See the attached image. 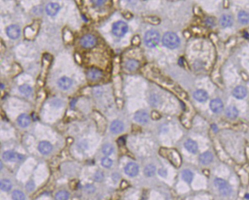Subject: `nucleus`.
I'll return each instance as SVG.
<instances>
[{"label": "nucleus", "mask_w": 249, "mask_h": 200, "mask_svg": "<svg viewBox=\"0 0 249 200\" xmlns=\"http://www.w3.org/2000/svg\"><path fill=\"white\" fill-rule=\"evenodd\" d=\"M225 114L229 118L235 119L238 115V110L234 106H229L225 110Z\"/></svg>", "instance_id": "23"}, {"label": "nucleus", "mask_w": 249, "mask_h": 200, "mask_svg": "<svg viewBox=\"0 0 249 200\" xmlns=\"http://www.w3.org/2000/svg\"><path fill=\"white\" fill-rule=\"evenodd\" d=\"M96 43V38L93 35L87 34L80 39V44L85 48H91Z\"/></svg>", "instance_id": "6"}, {"label": "nucleus", "mask_w": 249, "mask_h": 200, "mask_svg": "<svg viewBox=\"0 0 249 200\" xmlns=\"http://www.w3.org/2000/svg\"><path fill=\"white\" fill-rule=\"evenodd\" d=\"M19 90L21 94L26 96H28L32 92V88L30 86L27 84H24L19 87Z\"/></svg>", "instance_id": "29"}, {"label": "nucleus", "mask_w": 249, "mask_h": 200, "mask_svg": "<svg viewBox=\"0 0 249 200\" xmlns=\"http://www.w3.org/2000/svg\"><path fill=\"white\" fill-rule=\"evenodd\" d=\"M139 62L134 60H130L126 63V67L129 71H134L139 67Z\"/></svg>", "instance_id": "27"}, {"label": "nucleus", "mask_w": 249, "mask_h": 200, "mask_svg": "<svg viewBox=\"0 0 249 200\" xmlns=\"http://www.w3.org/2000/svg\"><path fill=\"white\" fill-rule=\"evenodd\" d=\"M128 30V26L126 23L122 21L116 22L112 26V33L117 37L124 36Z\"/></svg>", "instance_id": "5"}, {"label": "nucleus", "mask_w": 249, "mask_h": 200, "mask_svg": "<svg viewBox=\"0 0 249 200\" xmlns=\"http://www.w3.org/2000/svg\"><path fill=\"white\" fill-rule=\"evenodd\" d=\"M194 98L199 102H205L208 98V94L207 92L203 90H198L194 92Z\"/></svg>", "instance_id": "19"}, {"label": "nucleus", "mask_w": 249, "mask_h": 200, "mask_svg": "<svg viewBox=\"0 0 249 200\" xmlns=\"http://www.w3.org/2000/svg\"><path fill=\"white\" fill-rule=\"evenodd\" d=\"M12 183L9 180L3 179L0 182V187L4 191H8L12 189Z\"/></svg>", "instance_id": "26"}, {"label": "nucleus", "mask_w": 249, "mask_h": 200, "mask_svg": "<svg viewBox=\"0 0 249 200\" xmlns=\"http://www.w3.org/2000/svg\"><path fill=\"white\" fill-rule=\"evenodd\" d=\"M85 191L87 193H92L95 191V187L91 185H87L85 187Z\"/></svg>", "instance_id": "35"}, {"label": "nucleus", "mask_w": 249, "mask_h": 200, "mask_svg": "<svg viewBox=\"0 0 249 200\" xmlns=\"http://www.w3.org/2000/svg\"><path fill=\"white\" fill-rule=\"evenodd\" d=\"M124 129V123L120 120H115L113 122L110 126V130L111 132L114 134H119Z\"/></svg>", "instance_id": "16"}, {"label": "nucleus", "mask_w": 249, "mask_h": 200, "mask_svg": "<svg viewBox=\"0 0 249 200\" xmlns=\"http://www.w3.org/2000/svg\"><path fill=\"white\" fill-rule=\"evenodd\" d=\"M160 41L159 33L155 30L148 31L144 36L145 45L149 48H153L158 45Z\"/></svg>", "instance_id": "3"}, {"label": "nucleus", "mask_w": 249, "mask_h": 200, "mask_svg": "<svg viewBox=\"0 0 249 200\" xmlns=\"http://www.w3.org/2000/svg\"><path fill=\"white\" fill-rule=\"evenodd\" d=\"M160 154L162 156L166 158L175 167H177L180 165L181 163L180 157L175 150L161 149Z\"/></svg>", "instance_id": "1"}, {"label": "nucleus", "mask_w": 249, "mask_h": 200, "mask_svg": "<svg viewBox=\"0 0 249 200\" xmlns=\"http://www.w3.org/2000/svg\"><path fill=\"white\" fill-rule=\"evenodd\" d=\"M213 155L211 152L209 151H207L205 153H203L202 154H201L199 157V159L200 162L205 165H207L210 164L212 160H213Z\"/></svg>", "instance_id": "18"}, {"label": "nucleus", "mask_w": 249, "mask_h": 200, "mask_svg": "<svg viewBox=\"0 0 249 200\" xmlns=\"http://www.w3.org/2000/svg\"><path fill=\"white\" fill-rule=\"evenodd\" d=\"M31 122L30 118L26 114H22L17 118V123L21 127H26L29 126Z\"/></svg>", "instance_id": "21"}, {"label": "nucleus", "mask_w": 249, "mask_h": 200, "mask_svg": "<svg viewBox=\"0 0 249 200\" xmlns=\"http://www.w3.org/2000/svg\"><path fill=\"white\" fill-rule=\"evenodd\" d=\"M156 172V167L152 164H149L147 165L144 170V174L148 177L152 176L155 175Z\"/></svg>", "instance_id": "28"}, {"label": "nucleus", "mask_w": 249, "mask_h": 200, "mask_svg": "<svg viewBox=\"0 0 249 200\" xmlns=\"http://www.w3.org/2000/svg\"><path fill=\"white\" fill-rule=\"evenodd\" d=\"M69 197V193L66 191H60L55 195V200H67Z\"/></svg>", "instance_id": "30"}, {"label": "nucleus", "mask_w": 249, "mask_h": 200, "mask_svg": "<svg viewBox=\"0 0 249 200\" xmlns=\"http://www.w3.org/2000/svg\"><path fill=\"white\" fill-rule=\"evenodd\" d=\"M3 158L6 161L16 162L23 159V155L12 151H7L3 154Z\"/></svg>", "instance_id": "7"}, {"label": "nucleus", "mask_w": 249, "mask_h": 200, "mask_svg": "<svg viewBox=\"0 0 249 200\" xmlns=\"http://www.w3.org/2000/svg\"><path fill=\"white\" fill-rule=\"evenodd\" d=\"M104 175L102 172L98 171L95 175V179L98 182H100L103 179Z\"/></svg>", "instance_id": "34"}, {"label": "nucleus", "mask_w": 249, "mask_h": 200, "mask_svg": "<svg viewBox=\"0 0 249 200\" xmlns=\"http://www.w3.org/2000/svg\"><path fill=\"white\" fill-rule=\"evenodd\" d=\"M72 80L69 78L63 76L58 81V87L63 90H66L72 86Z\"/></svg>", "instance_id": "11"}, {"label": "nucleus", "mask_w": 249, "mask_h": 200, "mask_svg": "<svg viewBox=\"0 0 249 200\" xmlns=\"http://www.w3.org/2000/svg\"><path fill=\"white\" fill-rule=\"evenodd\" d=\"M13 200H25L26 197L24 194L19 190H15L12 193Z\"/></svg>", "instance_id": "31"}, {"label": "nucleus", "mask_w": 249, "mask_h": 200, "mask_svg": "<svg viewBox=\"0 0 249 200\" xmlns=\"http://www.w3.org/2000/svg\"><path fill=\"white\" fill-rule=\"evenodd\" d=\"M112 161L108 158V157H104L102 160V165L104 168H110L112 166Z\"/></svg>", "instance_id": "33"}, {"label": "nucleus", "mask_w": 249, "mask_h": 200, "mask_svg": "<svg viewBox=\"0 0 249 200\" xmlns=\"http://www.w3.org/2000/svg\"><path fill=\"white\" fill-rule=\"evenodd\" d=\"M20 28L17 25H11L7 29V34L8 36L12 39H17L20 37Z\"/></svg>", "instance_id": "9"}, {"label": "nucleus", "mask_w": 249, "mask_h": 200, "mask_svg": "<svg viewBox=\"0 0 249 200\" xmlns=\"http://www.w3.org/2000/svg\"><path fill=\"white\" fill-rule=\"evenodd\" d=\"M182 179L187 183H190L193 179V173L188 169L184 170L182 172Z\"/></svg>", "instance_id": "25"}, {"label": "nucleus", "mask_w": 249, "mask_h": 200, "mask_svg": "<svg viewBox=\"0 0 249 200\" xmlns=\"http://www.w3.org/2000/svg\"><path fill=\"white\" fill-rule=\"evenodd\" d=\"M59 10V5L57 3H49L46 7V12L49 16H55Z\"/></svg>", "instance_id": "17"}, {"label": "nucleus", "mask_w": 249, "mask_h": 200, "mask_svg": "<svg viewBox=\"0 0 249 200\" xmlns=\"http://www.w3.org/2000/svg\"><path fill=\"white\" fill-rule=\"evenodd\" d=\"M93 3L97 5H101L105 3L106 1H92Z\"/></svg>", "instance_id": "38"}, {"label": "nucleus", "mask_w": 249, "mask_h": 200, "mask_svg": "<svg viewBox=\"0 0 249 200\" xmlns=\"http://www.w3.org/2000/svg\"><path fill=\"white\" fill-rule=\"evenodd\" d=\"M238 20L242 24L246 25L249 23V13L245 11H240L238 14Z\"/></svg>", "instance_id": "24"}, {"label": "nucleus", "mask_w": 249, "mask_h": 200, "mask_svg": "<svg viewBox=\"0 0 249 200\" xmlns=\"http://www.w3.org/2000/svg\"><path fill=\"white\" fill-rule=\"evenodd\" d=\"M163 43L166 47L172 49L179 46L180 40L176 34L172 32H168L163 37Z\"/></svg>", "instance_id": "2"}, {"label": "nucleus", "mask_w": 249, "mask_h": 200, "mask_svg": "<svg viewBox=\"0 0 249 200\" xmlns=\"http://www.w3.org/2000/svg\"><path fill=\"white\" fill-rule=\"evenodd\" d=\"M185 147L190 153H196L197 152V144L192 140H189L185 143Z\"/></svg>", "instance_id": "22"}, {"label": "nucleus", "mask_w": 249, "mask_h": 200, "mask_svg": "<svg viewBox=\"0 0 249 200\" xmlns=\"http://www.w3.org/2000/svg\"><path fill=\"white\" fill-rule=\"evenodd\" d=\"M214 184L223 195H229L231 193L232 189L231 187L224 180L216 178L214 181Z\"/></svg>", "instance_id": "4"}, {"label": "nucleus", "mask_w": 249, "mask_h": 200, "mask_svg": "<svg viewBox=\"0 0 249 200\" xmlns=\"http://www.w3.org/2000/svg\"><path fill=\"white\" fill-rule=\"evenodd\" d=\"M139 171V166L134 163H128L125 168V172L126 175L129 176L134 177L136 176Z\"/></svg>", "instance_id": "10"}, {"label": "nucleus", "mask_w": 249, "mask_h": 200, "mask_svg": "<svg viewBox=\"0 0 249 200\" xmlns=\"http://www.w3.org/2000/svg\"><path fill=\"white\" fill-rule=\"evenodd\" d=\"M134 120L141 124H145L149 120V116L148 114L143 110L138 111L134 115Z\"/></svg>", "instance_id": "12"}, {"label": "nucleus", "mask_w": 249, "mask_h": 200, "mask_svg": "<svg viewBox=\"0 0 249 200\" xmlns=\"http://www.w3.org/2000/svg\"><path fill=\"white\" fill-rule=\"evenodd\" d=\"M113 151H114V148H113L112 145L110 144L104 145L102 148L103 153L106 155H109L111 154Z\"/></svg>", "instance_id": "32"}, {"label": "nucleus", "mask_w": 249, "mask_h": 200, "mask_svg": "<svg viewBox=\"0 0 249 200\" xmlns=\"http://www.w3.org/2000/svg\"><path fill=\"white\" fill-rule=\"evenodd\" d=\"M158 172H159V174L160 176H163V177H165V176H166V175H167V172H166V171H165V170H164V169H160Z\"/></svg>", "instance_id": "37"}, {"label": "nucleus", "mask_w": 249, "mask_h": 200, "mask_svg": "<svg viewBox=\"0 0 249 200\" xmlns=\"http://www.w3.org/2000/svg\"><path fill=\"white\" fill-rule=\"evenodd\" d=\"M210 108L215 113H220L223 109V104L219 98L214 99L210 103Z\"/></svg>", "instance_id": "13"}, {"label": "nucleus", "mask_w": 249, "mask_h": 200, "mask_svg": "<svg viewBox=\"0 0 249 200\" xmlns=\"http://www.w3.org/2000/svg\"><path fill=\"white\" fill-rule=\"evenodd\" d=\"M35 183L32 181L28 182L26 185V189L28 191H32L35 189Z\"/></svg>", "instance_id": "36"}, {"label": "nucleus", "mask_w": 249, "mask_h": 200, "mask_svg": "<svg viewBox=\"0 0 249 200\" xmlns=\"http://www.w3.org/2000/svg\"><path fill=\"white\" fill-rule=\"evenodd\" d=\"M38 149L42 154H49L53 150V146L49 142L42 141L39 144L38 146Z\"/></svg>", "instance_id": "14"}, {"label": "nucleus", "mask_w": 249, "mask_h": 200, "mask_svg": "<svg viewBox=\"0 0 249 200\" xmlns=\"http://www.w3.org/2000/svg\"><path fill=\"white\" fill-rule=\"evenodd\" d=\"M102 72L96 68H91L89 69L87 73V78L92 81L98 80L102 78Z\"/></svg>", "instance_id": "8"}, {"label": "nucleus", "mask_w": 249, "mask_h": 200, "mask_svg": "<svg viewBox=\"0 0 249 200\" xmlns=\"http://www.w3.org/2000/svg\"><path fill=\"white\" fill-rule=\"evenodd\" d=\"M233 23V19L232 16L229 15H223L220 19V24L223 27H228L231 26Z\"/></svg>", "instance_id": "20"}, {"label": "nucleus", "mask_w": 249, "mask_h": 200, "mask_svg": "<svg viewBox=\"0 0 249 200\" xmlns=\"http://www.w3.org/2000/svg\"><path fill=\"white\" fill-rule=\"evenodd\" d=\"M232 94L234 97L237 99H243L247 95V90L244 87L239 86L234 88Z\"/></svg>", "instance_id": "15"}]
</instances>
